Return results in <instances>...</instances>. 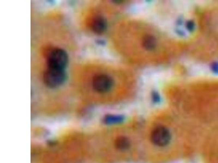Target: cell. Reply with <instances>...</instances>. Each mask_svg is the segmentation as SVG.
I'll use <instances>...</instances> for the list:
<instances>
[{"label": "cell", "mask_w": 218, "mask_h": 163, "mask_svg": "<svg viewBox=\"0 0 218 163\" xmlns=\"http://www.w3.org/2000/svg\"><path fill=\"white\" fill-rule=\"evenodd\" d=\"M68 63V55L64 49L60 48L52 49L47 57L48 68L65 70Z\"/></svg>", "instance_id": "6da1fadb"}, {"label": "cell", "mask_w": 218, "mask_h": 163, "mask_svg": "<svg viewBox=\"0 0 218 163\" xmlns=\"http://www.w3.org/2000/svg\"><path fill=\"white\" fill-rule=\"evenodd\" d=\"M67 79L65 70L48 68L44 74L43 80L45 84L50 88H56L61 86Z\"/></svg>", "instance_id": "7a4b0ae2"}, {"label": "cell", "mask_w": 218, "mask_h": 163, "mask_svg": "<svg viewBox=\"0 0 218 163\" xmlns=\"http://www.w3.org/2000/svg\"><path fill=\"white\" fill-rule=\"evenodd\" d=\"M114 84L113 79L106 74L97 75L93 79V88L95 91L99 93L109 92Z\"/></svg>", "instance_id": "3957f363"}, {"label": "cell", "mask_w": 218, "mask_h": 163, "mask_svg": "<svg viewBox=\"0 0 218 163\" xmlns=\"http://www.w3.org/2000/svg\"><path fill=\"white\" fill-rule=\"evenodd\" d=\"M171 140V134L165 127L158 126L155 128L151 134V140L154 145L163 147L168 145Z\"/></svg>", "instance_id": "277c9868"}, {"label": "cell", "mask_w": 218, "mask_h": 163, "mask_svg": "<svg viewBox=\"0 0 218 163\" xmlns=\"http://www.w3.org/2000/svg\"><path fill=\"white\" fill-rule=\"evenodd\" d=\"M108 26L107 21L102 16H97L92 21L91 27L93 31L96 34H100L105 32Z\"/></svg>", "instance_id": "5b68a950"}, {"label": "cell", "mask_w": 218, "mask_h": 163, "mask_svg": "<svg viewBox=\"0 0 218 163\" xmlns=\"http://www.w3.org/2000/svg\"><path fill=\"white\" fill-rule=\"evenodd\" d=\"M142 44L144 49L149 51H153L157 47V39L153 35L148 34L144 37Z\"/></svg>", "instance_id": "8992f818"}, {"label": "cell", "mask_w": 218, "mask_h": 163, "mask_svg": "<svg viewBox=\"0 0 218 163\" xmlns=\"http://www.w3.org/2000/svg\"><path fill=\"white\" fill-rule=\"evenodd\" d=\"M123 117L121 116H114V115H110L108 116L105 119V121L106 122L109 123H118L123 121Z\"/></svg>", "instance_id": "52a82bcc"}, {"label": "cell", "mask_w": 218, "mask_h": 163, "mask_svg": "<svg viewBox=\"0 0 218 163\" xmlns=\"http://www.w3.org/2000/svg\"><path fill=\"white\" fill-rule=\"evenodd\" d=\"M186 28H187V30L190 32L193 31L195 28V24L194 22L191 20L188 21L186 24Z\"/></svg>", "instance_id": "ba28073f"}, {"label": "cell", "mask_w": 218, "mask_h": 163, "mask_svg": "<svg viewBox=\"0 0 218 163\" xmlns=\"http://www.w3.org/2000/svg\"><path fill=\"white\" fill-rule=\"evenodd\" d=\"M152 99L153 100V102H155L156 103L159 102L160 101V96L158 92L156 91H153L152 93Z\"/></svg>", "instance_id": "9c48e42d"}, {"label": "cell", "mask_w": 218, "mask_h": 163, "mask_svg": "<svg viewBox=\"0 0 218 163\" xmlns=\"http://www.w3.org/2000/svg\"><path fill=\"white\" fill-rule=\"evenodd\" d=\"M211 69L213 73L218 74V62L213 63L211 65Z\"/></svg>", "instance_id": "30bf717a"}]
</instances>
